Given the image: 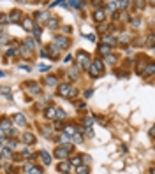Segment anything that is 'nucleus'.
Masks as SVG:
<instances>
[{
  "instance_id": "nucleus-31",
  "label": "nucleus",
  "mask_w": 155,
  "mask_h": 174,
  "mask_svg": "<svg viewBox=\"0 0 155 174\" xmlns=\"http://www.w3.org/2000/svg\"><path fill=\"white\" fill-rule=\"evenodd\" d=\"M129 41H131V37H129V33H122V35H120V42H129Z\"/></svg>"
},
{
  "instance_id": "nucleus-13",
  "label": "nucleus",
  "mask_w": 155,
  "mask_h": 174,
  "mask_svg": "<svg viewBox=\"0 0 155 174\" xmlns=\"http://www.w3.org/2000/svg\"><path fill=\"white\" fill-rule=\"evenodd\" d=\"M143 72L146 74V76H153V72H155V63L148 62V63H146V67L143 69Z\"/></svg>"
},
{
  "instance_id": "nucleus-20",
  "label": "nucleus",
  "mask_w": 155,
  "mask_h": 174,
  "mask_svg": "<svg viewBox=\"0 0 155 174\" xmlns=\"http://www.w3.org/2000/svg\"><path fill=\"white\" fill-rule=\"evenodd\" d=\"M99 53H102L104 56H108V54H111V48L109 46H106V44H100L99 46Z\"/></svg>"
},
{
  "instance_id": "nucleus-35",
  "label": "nucleus",
  "mask_w": 155,
  "mask_h": 174,
  "mask_svg": "<svg viewBox=\"0 0 155 174\" xmlns=\"http://www.w3.org/2000/svg\"><path fill=\"white\" fill-rule=\"evenodd\" d=\"M35 18H37V20H41V21L44 23V20H46V14H44V12H37V14H35Z\"/></svg>"
},
{
  "instance_id": "nucleus-17",
  "label": "nucleus",
  "mask_w": 155,
  "mask_h": 174,
  "mask_svg": "<svg viewBox=\"0 0 155 174\" xmlns=\"http://www.w3.org/2000/svg\"><path fill=\"white\" fill-rule=\"evenodd\" d=\"M58 25H60V21H58L56 18H50V20H48V28H51V30H56Z\"/></svg>"
},
{
  "instance_id": "nucleus-11",
  "label": "nucleus",
  "mask_w": 155,
  "mask_h": 174,
  "mask_svg": "<svg viewBox=\"0 0 155 174\" xmlns=\"http://www.w3.org/2000/svg\"><path fill=\"white\" fill-rule=\"evenodd\" d=\"M20 20H21V12L16 11V9L11 11V14H9V23H18Z\"/></svg>"
},
{
  "instance_id": "nucleus-46",
  "label": "nucleus",
  "mask_w": 155,
  "mask_h": 174,
  "mask_svg": "<svg viewBox=\"0 0 155 174\" xmlns=\"http://www.w3.org/2000/svg\"><path fill=\"white\" fill-rule=\"evenodd\" d=\"M0 169H2V165H0Z\"/></svg>"
},
{
  "instance_id": "nucleus-45",
  "label": "nucleus",
  "mask_w": 155,
  "mask_h": 174,
  "mask_svg": "<svg viewBox=\"0 0 155 174\" xmlns=\"http://www.w3.org/2000/svg\"><path fill=\"white\" fill-rule=\"evenodd\" d=\"M62 174H67V172H62Z\"/></svg>"
},
{
  "instance_id": "nucleus-40",
  "label": "nucleus",
  "mask_w": 155,
  "mask_h": 174,
  "mask_svg": "<svg viewBox=\"0 0 155 174\" xmlns=\"http://www.w3.org/2000/svg\"><path fill=\"white\" fill-rule=\"evenodd\" d=\"M139 25H141V20H139V18H136V20L132 21V27L134 28H139Z\"/></svg>"
},
{
  "instance_id": "nucleus-36",
  "label": "nucleus",
  "mask_w": 155,
  "mask_h": 174,
  "mask_svg": "<svg viewBox=\"0 0 155 174\" xmlns=\"http://www.w3.org/2000/svg\"><path fill=\"white\" fill-rule=\"evenodd\" d=\"M56 118H62V120H64V118H65V113H64L62 109H56Z\"/></svg>"
},
{
  "instance_id": "nucleus-27",
  "label": "nucleus",
  "mask_w": 155,
  "mask_h": 174,
  "mask_svg": "<svg viewBox=\"0 0 155 174\" xmlns=\"http://www.w3.org/2000/svg\"><path fill=\"white\" fill-rule=\"evenodd\" d=\"M9 23V16L7 14H0V25H7Z\"/></svg>"
},
{
  "instance_id": "nucleus-1",
  "label": "nucleus",
  "mask_w": 155,
  "mask_h": 174,
  "mask_svg": "<svg viewBox=\"0 0 155 174\" xmlns=\"http://www.w3.org/2000/svg\"><path fill=\"white\" fill-rule=\"evenodd\" d=\"M76 62H78V69H83V71H88L90 63H92V60H90V54L85 53V51H78Z\"/></svg>"
},
{
  "instance_id": "nucleus-33",
  "label": "nucleus",
  "mask_w": 155,
  "mask_h": 174,
  "mask_svg": "<svg viewBox=\"0 0 155 174\" xmlns=\"http://www.w3.org/2000/svg\"><path fill=\"white\" fill-rule=\"evenodd\" d=\"M0 92L4 93V95H6L7 98H11V93H9V92H11V90H9V88H0Z\"/></svg>"
},
{
  "instance_id": "nucleus-16",
  "label": "nucleus",
  "mask_w": 155,
  "mask_h": 174,
  "mask_svg": "<svg viewBox=\"0 0 155 174\" xmlns=\"http://www.w3.org/2000/svg\"><path fill=\"white\" fill-rule=\"evenodd\" d=\"M48 49H50V51H46V53H48V56H53V58H55L56 54H58V51H60L55 44H50V46H48Z\"/></svg>"
},
{
  "instance_id": "nucleus-3",
  "label": "nucleus",
  "mask_w": 155,
  "mask_h": 174,
  "mask_svg": "<svg viewBox=\"0 0 155 174\" xmlns=\"http://www.w3.org/2000/svg\"><path fill=\"white\" fill-rule=\"evenodd\" d=\"M71 144H60V146L55 150V157L60 158V160H64V158L69 157V151H71Z\"/></svg>"
},
{
  "instance_id": "nucleus-18",
  "label": "nucleus",
  "mask_w": 155,
  "mask_h": 174,
  "mask_svg": "<svg viewBox=\"0 0 155 174\" xmlns=\"http://www.w3.org/2000/svg\"><path fill=\"white\" fill-rule=\"evenodd\" d=\"M28 92L32 93V95H37V93L41 92V86L35 85V83H30V85H28Z\"/></svg>"
},
{
  "instance_id": "nucleus-4",
  "label": "nucleus",
  "mask_w": 155,
  "mask_h": 174,
  "mask_svg": "<svg viewBox=\"0 0 155 174\" xmlns=\"http://www.w3.org/2000/svg\"><path fill=\"white\" fill-rule=\"evenodd\" d=\"M53 44H55L58 49H67L69 48V39L64 37V35H55V39H53Z\"/></svg>"
},
{
  "instance_id": "nucleus-25",
  "label": "nucleus",
  "mask_w": 155,
  "mask_h": 174,
  "mask_svg": "<svg viewBox=\"0 0 155 174\" xmlns=\"http://www.w3.org/2000/svg\"><path fill=\"white\" fill-rule=\"evenodd\" d=\"M78 74H79V69H78V67H74V69H71V71H69V76H71L72 79H76Z\"/></svg>"
},
{
  "instance_id": "nucleus-29",
  "label": "nucleus",
  "mask_w": 155,
  "mask_h": 174,
  "mask_svg": "<svg viewBox=\"0 0 155 174\" xmlns=\"http://www.w3.org/2000/svg\"><path fill=\"white\" fill-rule=\"evenodd\" d=\"M81 162H83V160H81V158H79V157H76V158H72V160H71V162H69V163H71V165H72V163H74L76 167H79V165H81Z\"/></svg>"
},
{
  "instance_id": "nucleus-15",
  "label": "nucleus",
  "mask_w": 155,
  "mask_h": 174,
  "mask_svg": "<svg viewBox=\"0 0 155 174\" xmlns=\"http://www.w3.org/2000/svg\"><path fill=\"white\" fill-rule=\"evenodd\" d=\"M71 169H72V165L69 162H60V163H58V171H60V172H67V174H69Z\"/></svg>"
},
{
  "instance_id": "nucleus-41",
  "label": "nucleus",
  "mask_w": 155,
  "mask_h": 174,
  "mask_svg": "<svg viewBox=\"0 0 155 174\" xmlns=\"http://www.w3.org/2000/svg\"><path fill=\"white\" fill-rule=\"evenodd\" d=\"M39 69H41V71H50V65H41Z\"/></svg>"
},
{
  "instance_id": "nucleus-21",
  "label": "nucleus",
  "mask_w": 155,
  "mask_h": 174,
  "mask_svg": "<svg viewBox=\"0 0 155 174\" xmlns=\"http://www.w3.org/2000/svg\"><path fill=\"white\" fill-rule=\"evenodd\" d=\"M64 132H65L67 137H72L78 132V128H76V127H65V128H64Z\"/></svg>"
},
{
  "instance_id": "nucleus-42",
  "label": "nucleus",
  "mask_w": 155,
  "mask_h": 174,
  "mask_svg": "<svg viewBox=\"0 0 155 174\" xmlns=\"http://www.w3.org/2000/svg\"><path fill=\"white\" fill-rule=\"evenodd\" d=\"M85 97H86V98L92 97V90H86V92H85Z\"/></svg>"
},
{
  "instance_id": "nucleus-23",
  "label": "nucleus",
  "mask_w": 155,
  "mask_h": 174,
  "mask_svg": "<svg viewBox=\"0 0 155 174\" xmlns=\"http://www.w3.org/2000/svg\"><path fill=\"white\" fill-rule=\"evenodd\" d=\"M104 62H106V63H109V65H115V63H116V56H115V54H108V56L104 58Z\"/></svg>"
},
{
  "instance_id": "nucleus-39",
  "label": "nucleus",
  "mask_w": 155,
  "mask_h": 174,
  "mask_svg": "<svg viewBox=\"0 0 155 174\" xmlns=\"http://www.w3.org/2000/svg\"><path fill=\"white\" fill-rule=\"evenodd\" d=\"M32 32H33V35H35V39H39V37H41V28H35V27H33V30H32Z\"/></svg>"
},
{
  "instance_id": "nucleus-28",
  "label": "nucleus",
  "mask_w": 155,
  "mask_h": 174,
  "mask_svg": "<svg viewBox=\"0 0 155 174\" xmlns=\"http://www.w3.org/2000/svg\"><path fill=\"white\" fill-rule=\"evenodd\" d=\"M20 53H21L23 56H30V53H32V49H28L27 46H23V48H21V51H20Z\"/></svg>"
},
{
  "instance_id": "nucleus-44",
  "label": "nucleus",
  "mask_w": 155,
  "mask_h": 174,
  "mask_svg": "<svg viewBox=\"0 0 155 174\" xmlns=\"http://www.w3.org/2000/svg\"><path fill=\"white\" fill-rule=\"evenodd\" d=\"M0 160H2V155H0Z\"/></svg>"
},
{
  "instance_id": "nucleus-24",
  "label": "nucleus",
  "mask_w": 155,
  "mask_h": 174,
  "mask_svg": "<svg viewBox=\"0 0 155 174\" xmlns=\"http://www.w3.org/2000/svg\"><path fill=\"white\" fill-rule=\"evenodd\" d=\"M153 44H155V35H153V33H150L148 39H146V46L152 49V48H153Z\"/></svg>"
},
{
  "instance_id": "nucleus-26",
  "label": "nucleus",
  "mask_w": 155,
  "mask_h": 174,
  "mask_svg": "<svg viewBox=\"0 0 155 174\" xmlns=\"http://www.w3.org/2000/svg\"><path fill=\"white\" fill-rule=\"evenodd\" d=\"M90 171H88V167H86V165H79V167H78V174H88Z\"/></svg>"
},
{
  "instance_id": "nucleus-7",
  "label": "nucleus",
  "mask_w": 155,
  "mask_h": 174,
  "mask_svg": "<svg viewBox=\"0 0 155 174\" xmlns=\"http://www.w3.org/2000/svg\"><path fill=\"white\" fill-rule=\"evenodd\" d=\"M21 141L25 142V144H33V142H35V136L30 134V132H25L21 136Z\"/></svg>"
},
{
  "instance_id": "nucleus-12",
  "label": "nucleus",
  "mask_w": 155,
  "mask_h": 174,
  "mask_svg": "<svg viewBox=\"0 0 155 174\" xmlns=\"http://www.w3.org/2000/svg\"><path fill=\"white\" fill-rule=\"evenodd\" d=\"M118 42V41H116V37H111V35H104V37H102V44H106V46H115V44Z\"/></svg>"
},
{
  "instance_id": "nucleus-43",
  "label": "nucleus",
  "mask_w": 155,
  "mask_h": 174,
  "mask_svg": "<svg viewBox=\"0 0 155 174\" xmlns=\"http://www.w3.org/2000/svg\"><path fill=\"white\" fill-rule=\"evenodd\" d=\"M0 77H4V72H2V71H0Z\"/></svg>"
},
{
  "instance_id": "nucleus-30",
  "label": "nucleus",
  "mask_w": 155,
  "mask_h": 174,
  "mask_svg": "<svg viewBox=\"0 0 155 174\" xmlns=\"http://www.w3.org/2000/svg\"><path fill=\"white\" fill-rule=\"evenodd\" d=\"M25 46H27V48H28V49H33V46H35V42H33L32 39L28 37V39H27V41H25Z\"/></svg>"
},
{
  "instance_id": "nucleus-19",
  "label": "nucleus",
  "mask_w": 155,
  "mask_h": 174,
  "mask_svg": "<svg viewBox=\"0 0 155 174\" xmlns=\"http://www.w3.org/2000/svg\"><path fill=\"white\" fill-rule=\"evenodd\" d=\"M21 25H23V28H25V30H33V21L30 20V18H25Z\"/></svg>"
},
{
  "instance_id": "nucleus-32",
  "label": "nucleus",
  "mask_w": 155,
  "mask_h": 174,
  "mask_svg": "<svg viewBox=\"0 0 155 174\" xmlns=\"http://www.w3.org/2000/svg\"><path fill=\"white\" fill-rule=\"evenodd\" d=\"M116 7H118V2H109V4H108V9H109V11H115Z\"/></svg>"
},
{
  "instance_id": "nucleus-34",
  "label": "nucleus",
  "mask_w": 155,
  "mask_h": 174,
  "mask_svg": "<svg viewBox=\"0 0 155 174\" xmlns=\"http://www.w3.org/2000/svg\"><path fill=\"white\" fill-rule=\"evenodd\" d=\"M7 41H9V37H7V33H2V35H0V44H6Z\"/></svg>"
},
{
  "instance_id": "nucleus-2",
  "label": "nucleus",
  "mask_w": 155,
  "mask_h": 174,
  "mask_svg": "<svg viewBox=\"0 0 155 174\" xmlns=\"http://www.w3.org/2000/svg\"><path fill=\"white\" fill-rule=\"evenodd\" d=\"M100 72H102V62H100V60L92 62V63H90V67H88V74L95 79V77H99Z\"/></svg>"
},
{
  "instance_id": "nucleus-6",
  "label": "nucleus",
  "mask_w": 155,
  "mask_h": 174,
  "mask_svg": "<svg viewBox=\"0 0 155 174\" xmlns=\"http://www.w3.org/2000/svg\"><path fill=\"white\" fill-rule=\"evenodd\" d=\"M14 123L16 125H20V127H25L27 125V118H25V114H21V113H18V114H14Z\"/></svg>"
},
{
  "instance_id": "nucleus-22",
  "label": "nucleus",
  "mask_w": 155,
  "mask_h": 174,
  "mask_svg": "<svg viewBox=\"0 0 155 174\" xmlns=\"http://www.w3.org/2000/svg\"><path fill=\"white\" fill-rule=\"evenodd\" d=\"M67 6L74 7V9H81V7L85 6V4H83V2H78V0H71V2H67Z\"/></svg>"
},
{
  "instance_id": "nucleus-10",
  "label": "nucleus",
  "mask_w": 155,
  "mask_h": 174,
  "mask_svg": "<svg viewBox=\"0 0 155 174\" xmlns=\"http://www.w3.org/2000/svg\"><path fill=\"white\" fill-rule=\"evenodd\" d=\"M104 18H106V14H104L102 9H95V11H94V20L97 23H102V21H104Z\"/></svg>"
},
{
  "instance_id": "nucleus-14",
  "label": "nucleus",
  "mask_w": 155,
  "mask_h": 174,
  "mask_svg": "<svg viewBox=\"0 0 155 174\" xmlns=\"http://www.w3.org/2000/svg\"><path fill=\"white\" fill-rule=\"evenodd\" d=\"M39 157H41V160H42L44 165H50V163H51V157H50V153H48V151H41V153H39Z\"/></svg>"
},
{
  "instance_id": "nucleus-9",
  "label": "nucleus",
  "mask_w": 155,
  "mask_h": 174,
  "mask_svg": "<svg viewBox=\"0 0 155 174\" xmlns=\"http://www.w3.org/2000/svg\"><path fill=\"white\" fill-rule=\"evenodd\" d=\"M44 85L46 86H56V85H58V77L56 76H46L44 77Z\"/></svg>"
},
{
  "instance_id": "nucleus-5",
  "label": "nucleus",
  "mask_w": 155,
  "mask_h": 174,
  "mask_svg": "<svg viewBox=\"0 0 155 174\" xmlns=\"http://www.w3.org/2000/svg\"><path fill=\"white\" fill-rule=\"evenodd\" d=\"M71 85H67V83H62V85H58V95H62V97H69L71 95Z\"/></svg>"
},
{
  "instance_id": "nucleus-8",
  "label": "nucleus",
  "mask_w": 155,
  "mask_h": 174,
  "mask_svg": "<svg viewBox=\"0 0 155 174\" xmlns=\"http://www.w3.org/2000/svg\"><path fill=\"white\" fill-rule=\"evenodd\" d=\"M44 116L48 118V120H55L56 118V107H46V111H44Z\"/></svg>"
},
{
  "instance_id": "nucleus-37",
  "label": "nucleus",
  "mask_w": 155,
  "mask_h": 174,
  "mask_svg": "<svg viewBox=\"0 0 155 174\" xmlns=\"http://www.w3.org/2000/svg\"><path fill=\"white\" fill-rule=\"evenodd\" d=\"M14 54H18V49L9 48V51H7V56H14Z\"/></svg>"
},
{
  "instance_id": "nucleus-38",
  "label": "nucleus",
  "mask_w": 155,
  "mask_h": 174,
  "mask_svg": "<svg viewBox=\"0 0 155 174\" xmlns=\"http://www.w3.org/2000/svg\"><path fill=\"white\" fill-rule=\"evenodd\" d=\"M83 123H85V127H88V128H90L94 121H92V118H85V120H83Z\"/></svg>"
}]
</instances>
